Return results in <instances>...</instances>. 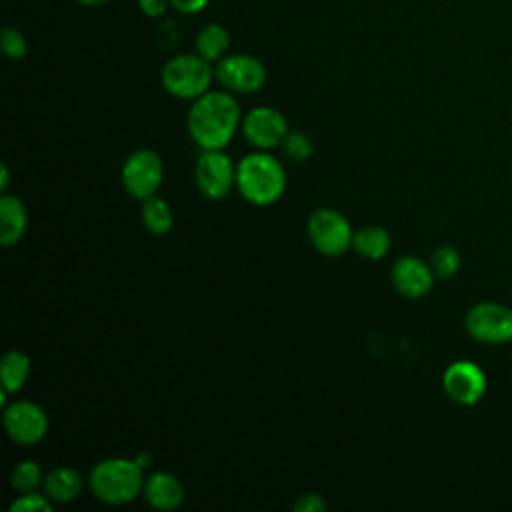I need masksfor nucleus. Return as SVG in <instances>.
I'll return each instance as SVG.
<instances>
[{
	"label": "nucleus",
	"instance_id": "6ab92c4d",
	"mask_svg": "<svg viewBox=\"0 0 512 512\" xmlns=\"http://www.w3.org/2000/svg\"><path fill=\"white\" fill-rule=\"evenodd\" d=\"M230 48V34L222 24H208L196 36V52L208 62H218Z\"/></svg>",
	"mask_w": 512,
	"mask_h": 512
},
{
	"label": "nucleus",
	"instance_id": "7c9ffc66",
	"mask_svg": "<svg viewBox=\"0 0 512 512\" xmlns=\"http://www.w3.org/2000/svg\"><path fill=\"white\" fill-rule=\"evenodd\" d=\"M136 462L142 466V468H146V466H150V454H140L138 458H136Z\"/></svg>",
	"mask_w": 512,
	"mask_h": 512
},
{
	"label": "nucleus",
	"instance_id": "9b49d317",
	"mask_svg": "<svg viewBox=\"0 0 512 512\" xmlns=\"http://www.w3.org/2000/svg\"><path fill=\"white\" fill-rule=\"evenodd\" d=\"M244 138L258 150L282 146L288 130L284 114L272 106H256L242 118Z\"/></svg>",
	"mask_w": 512,
	"mask_h": 512
},
{
	"label": "nucleus",
	"instance_id": "f257e3e1",
	"mask_svg": "<svg viewBox=\"0 0 512 512\" xmlns=\"http://www.w3.org/2000/svg\"><path fill=\"white\" fill-rule=\"evenodd\" d=\"M188 134L202 150H222L240 126V104L230 92H206L192 100Z\"/></svg>",
	"mask_w": 512,
	"mask_h": 512
},
{
	"label": "nucleus",
	"instance_id": "dca6fc26",
	"mask_svg": "<svg viewBox=\"0 0 512 512\" xmlns=\"http://www.w3.org/2000/svg\"><path fill=\"white\" fill-rule=\"evenodd\" d=\"M82 490V476L72 466H58L44 478V492L52 502H72Z\"/></svg>",
	"mask_w": 512,
	"mask_h": 512
},
{
	"label": "nucleus",
	"instance_id": "f3484780",
	"mask_svg": "<svg viewBox=\"0 0 512 512\" xmlns=\"http://www.w3.org/2000/svg\"><path fill=\"white\" fill-rule=\"evenodd\" d=\"M30 366V358L24 352H6L0 362V388H4L10 394L18 392L30 376Z\"/></svg>",
	"mask_w": 512,
	"mask_h": 512
},
{
	"label": "nucleus",
	"instance_id": "2eb2a0df",
	"mask_svg": "<svg viewBox=\"0 0 512 512\" xmlns=\"http://www.w3.org/2000/svg\"><path fill=\"white\" fill-rule=\"evenodd\" d=\"M28 226L26 206L20 198L4 194L0 198V244L14 246L20 242Z\"/></svg>",
	"mask_w": 512,
	"mask_h": 512
},
{
	"label": "nucleus",
	"instance_id": "0eeeda50",
	"mask_svg": "<svg viewBox=\"0 0 512 512\" xmlns=\"http://www.w3.org/2000/svg\"><path fill=\"white\" fill-rule=\"evenodd\" d=\"M468 334L484 344H506L512 340V308L500 302H478L466 314Z\"/></svg>",
	"mask_w": 512,
	"mask_h": 512
},
{
	"label": "nucleus",
	"instance_id": "b1692460",
	"mask_svg": "<svg viewBox=\"0 0 512 512\" xmlns=\"http://www.w3.org/2000/svg\"><path fill=\"white\" fill-rule=\"evenodd\" d=\"M282 150L292 162H306L314 152V144L304 132H288L282 142Z\"/></svg>",
	"mask_w": 512,
	"mask_h": 512
},
{
	"label": "nucleus",
	"instance_id": "412c9836",
	"mask_svg": "<svg viewBox=\"0 0 512 512\" xmlns=\"http://www.w3.org/2000/svg\"><path fill=\"white\" fill-rule=\"evenodd\" d=\"M10 482H12V488L18 490L20 494L36 492V488H38L40 484H44V482H42V470H40V466H38L34 460L18 462V464L12 468Z\"/></svg>",
	"mask_w": 512,
	"mask_h": 512
},
{
	"label": "nucleus",
	"instance_id": "c756f323",
	"mask_svg": "<svg viewBox=\"0 0 512 512\" xmlns=\"http://www.w3.org/2000/svg\"><path fill=\"white\" fill-rule=\"evenodd\" d=\"M74 2H78L80 6H88V8H98V6L108 4L110 0H74Z\"/></svg>",
	"mask_w": 512,
	"mask_h": 512
},
{
	"label": "nucleus",
	"instance_id": "5701e85b",
	"mask_svg": "<svg viewBox=\"0 0 512 512\" xmlns=\"http://www.w3.org/2000/svg\"><path fill=\"white\" fill-rule=\"evenodd\" d=\"M0 48L6 58L22 60L28 54V40L18 28L4 26L0 32Z\"/></svg>",
	"mask_w": 512,
	"mask_h": 512
},
{
	"label": "nucleus",
	"instance_id": "aec40b11",
	"mask_svg": "<svg viewBox=\"0 0 512 512\" xmlns=\"http://www.w3.org/2000/svg\"><path fill=\"white\" fill-rule=\"evenodd\" d=\"M140 216H142L144 228L156 236H164L172 230V224H174L172 210H170L168 202L158 196H150V198L142 200Z\"/></svg>",
	"mask_w": 512,
	"mask_h": 512
},
{
	"label": "nucleus",
	"instance_id": "423d86ee",
	"mask_svg": "<svg viewBox=\"0 0 512 512\" xmlns=\"http://www.w3.org/2000/svg\"><path fill=\"white\" fill-rule=\"evenodd\" d=\"M120 178L124 190L132 198L146 200L150 196H156L164 178L162 160L154 150H136L124 160Z\"/></svg>",
	"mask_w": 512,
	"mask_h": 512
},
{
	"label": "nucleus",
	"instance_id": "39448f33",
	"mask_svg": "<svg viewBox=\"0 0 512 512\" xmlns=\"http://www.w3.org/2000/svg\"><path fill=\"white\" fill-rule=\"evenodd\" d=\"M308 238L320 254L340 256L352 246L354 232L342 212L334 208H318L308 218Z\"/></svg>",
	"mask_w": 512,
	"mask_h": 512
},
{
	"label": "nucleus",
	"instance_id": "393cba45",
	"mask_svg": "<svg viewBox=\"0 0 512 512\" xmlns=\"http://www.w3.org/2000/svg\"><path fill=\"white\" fill-rule=\"evenodd\" d=\"M10 510L12 512H50L52 500L36 492H26L10 504Z\"/></svg>",
	"mask_w": 512,
	"mask_h": 512
},
{
	"label": "nucleus",
	"instance_id": "20e7f679",
	"mask_svg": "<svg viewBox=\"0 0 512 512\" xmlns=\"http://www.w3.org/2000/svg\"><path fill=\"white\" fill-rule=\"evenodd\" d=\"M214 70L206 58L198 52L176 54L160 70V82L164 90L180 100H196L206 94L212 82Z\"/></svg>",
	"mask_w": 512,
	"mask_h": 512
},
{
	"label": "nucleus",
	"instance_id": "4be33fe9",
	"mask_svg": "<svg viewBox=\"0 0 512 512\" xmlns=\"http://www.w3.org/2000/svg\"><path fill=\"white\" fill-rule=\"evenodd\" d=\"M430 266L438 278H452L460 268V252L450 244H442L432 252Z\"/></svg>",
	"mask_w": 512,
	"mask_h": 512
},
{
	"label": "nucleus",
	"instance_id": "f03ea898",
	"mask_svg": "<svg viewBox=\"0 0 512 512\" xmlns=\"http://www.w3.org/2000/svg\"><path fill=\"white\" fill-rule=\"evenodd\" d=\"M236 186L250 204H274L286 190L284 166L266 152L248 154L236 166Z\"/></svg>",
	"mask_w": 512,
	"mask_h": 512
},
{
	"label": "nucleus",
	"instance_id": "7ed1b4c3",
	"mask_svg": "<svg viewBox=\"0 0 512 512\" xmlns=\"http://www.w3.org/2000/svg\"><path fill=\"white\" fill-rule=\"evenodd\" d=\"M90 490L106 504H128L144 490L142 466L130 458H106L90 470Z\"/></svg>",
	"mask_w": 512,
	"mask_h": 512
},
{
	"label": "nucleus",
	"instance_id": "1a4fd4ad",
	"mask_svg": "<svg viewBox=\"0 0 512 512\" xmlns=\"http://www.w3.org/2000/svg\"><path fill=\"white\" fill-rule=\"evenodd\" d=\"M194 176L198 190L210 200H222L236 184V168L222 150H202Z\"/></svg>",
	"mask_w": 512,
	"mask_h": 512
},
{
	"label": "nucleus",
	"instance_id": "f8f14e48",
	"mask_svg": "<svg viewBox=\"0 0 512 512\" xmlns=\"http://www.w3.org/2000/svg\"><path fill=\"white\" fill-rule=\"evenodd\" d=\"M442 388L452 402L472 406L486 392V374L476 362L456 360L444 370Z\"/></svg>",
	"mask_w": 512,
	"mask_h": 512
},
{
	"label": "nucleus",
	"instance_id": "a211bd4d",
	"mask_svg": "<svg viewBox=\"0 0 512 512\" xmlns=\"http://www.w3.org/2000/svg\"><path fill=\"white\" fill-rule=\"evenodd\" d=\"M352 248L368 260H380L390 250V234L382 226H364L354 232Z\"/></svg>",
	"mask_w": 512,
	"mask_h": 512
},
{
	"label": "nucleus",
	"instance_id": "9d476101",
	"mask_svg": "<svg viewBox=\"0 0 512 512\" xmlns=\"http://www.w3.org/2000/svg\"><path fill=\"white\" fill-rule=\"evenodd\" d=\"M4 428L16 444H38L48 432V416L36 402L14 400L4 408Z\"/></svg>",
	"mask_w": 512,
	"mask_h": 512
},
{
	"label": "nucleus",
	"instance_id": "4468645a",
	"mask_svg": "<svg viewBox=\"0 0 512 512\" xmlns=\"http://www.w3.org/2000/svg\"><path fill=\"white\" fill-rule=\"evenodd\" d=\"M144 496L156 510H176L184 500V486L170 472H154L144 482Z\"/></svg>",
	"mask_w": 512,
	"mask_h": 512
},
{
	"label": "nucleus",
	"instance_id": "c85d7f7f",
	"mask_svg": "<svg viewBox=\"0 0 512 512\" xmlns=\"http://www.w3.org/2000/svg\"><path fill=\"white\" fill-rule=\"evenodd\" d=\"M8 178H10V174H8V166H6V164H2V166H0V188H2V190H6V188H8Z\"/></svg>",
	"mask_w": 512,
	"mask_h": 512
},
{
	"label": "nucleus",
	"instance_id": "cd10ccee",
	"mask_svg": "<svg viewBox=\"0 0 512 512\" xmlns=\"http://www.w3.org/2000/svg\"><path fill=\"white\" fill-rule=\"evenodd\" d=\"M210 0H170V6L180 14H198L208 6Z\"/></svg>",
	"mask_w": 512,
	"mask_h": 512
},
{
	"label": "nucleus",
	"instance_id": "ddd939ff",
	"mask_svg": "<svg viewBox=\"0 0 512 512\" xmlns=\"http://www.w3.org/2000/svg\"><path fill=\"white\" fill-rule=\"evenodd\" d=\"M434 270L416 256H402L392 266V284L406 298H422L432 290Z\"/></svg>",
	"mask_w": 512,
	"mask_h": 512
},
{
	"label": "nucleus",
	"instance_id": "a878e982",
	"mask_svg": "<svg viewBox=\"0 0 512 512\" xmlns=\"http://www.w3.org/2000/svg\"><path fill=\"white\" fill-rule=\"evenodd\" d=\"M296 512H324L326 510V502L320 494L316 492H306L300 494L292 506Z\"/></svg>",
	"mask_w": 512,
	"mask_h": 512
},
{
	"label": "nucleus",
	"instance_id": "6e6552de",
	"mask_svg": "<svg viewBox=\"0 0 512 512\" xmlns=\"http://www.w3.org/2000/svg\"><path fill=\"white\" fill-rule=\"evenodd\" d=\"M216 80L236 94H252L266 82L264 64L252 54H226L216 62Z\"/></svg>",
	"mask_w": 512,
	"mask_h": 512
},
{
	"label": "nucleus",
	"instance_id": "bb28decb",
	"mask_svg": "<svg viewBox=\"0 0 512 512\" xmlns=\"http://www.w3.org/2000/svg\"><path fill=\"white\" fill-rule=\"evenodd\" d=\"M138 2V8L144 16L148 18H160L166 14L168 6H170V0H136Z\"/></svg>",
	"mask_w": 512,
	"mask_h": 512
}]
</instances>
